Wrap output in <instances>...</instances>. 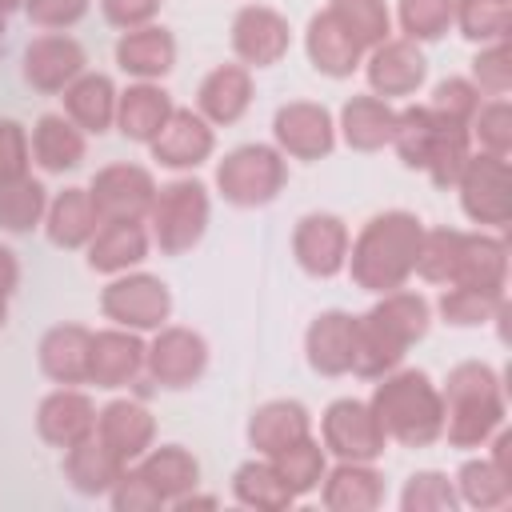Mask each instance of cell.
Returning a JSON list of instances; mask_svg holds the SVG:
<instances>
[{"mask_svg":"<svg viewBox=\"0 0 512 512\" xmlns=\"http://www.w3.org/2000/svg\"><path fill=\"white\" fill-rule=\"evenodd\" d=\"M44 212H48L44 180H36L32 172L0 176V232L24 236V232L44 224Z\"/></svg>","mask_w":512,"mask_h":512,"instance_id":"obj_38","label":"cell"},{"mask_svg":"<svg viewBox=\"0 0 512 512\" xmlns=\"http://www.w3.org/2000/svg\"><path fill=\"white\" fill-rule=\"evenodd\" d=\"M172 96L160 88V80H132L120 96H116V128L124 140L132 144H152V136L164 128V120L172 116Z\"/></svg>","mask_w":512,"mask_h":512,"instance_id":"obj_32","label":"cell"},{"mask_svg":"<svg viewBox=\"0 0 512 512\" xmlns=\"http://www.w3.org/2000/svg\"><path fill=\"white\" fill-rule=\"evenodd\" d=\"M352 232L336 212H304L292 228V260L312 280H332L348 264Z\"/></svg>","mask_w":512,"mask_h":512,"instance_id":"obj_14","label":"cell"},{"mask_svg":"<svg viewBox=\"0 0 512 512\" xmlns=\"http://www.w3.org/2000/svg\"><path fill=\"white\" fill-rule=\"evenodd\" d=\"M156 188H160L156 176L144 164H128V160L104 164L88 180V196H92V208H96L100 224H108V220H148Z\"/></svg>","mask_w":512,"mask_h":512,"instance_id":"obj_11","label":"cell"},{"mask_svg":"<svg viewBox=\"0 0 512 512\" xmlns=\"http://www.w3.org/2000/svg\"><path fill=\"white\" fill-rule=\"evenodd\" d=\"M272 140L284 156L316 164L336 148V116L316 100H288L272 112Z\"/></svg>","mask_w":512,"mask_h":512,"instance_id":"obj_12","label":"cell"},{"mask_svg":"<svg viewBox=\"0 0 512 512\" xmlns=\"http://www.w3.org/2000/svg\"><path fill=\"white\" fill-rule=\"evenodd\" d=\"M4 32H8V16L0 12V40H4Z\"/></svg>","mask_w":512,"mask_h":512,"instance_id":"obj_59","label":"cell"},{"mask_svg":"<svg viewBox=\"0 0 512 512\" xmlns=\"http://www.w3.org/2000/svg\"><path fill=\"white\" fill-rule=\"evenodd\" d=\"M432 328V304L424 292L392 288L380 292L376 304L356 316V332H352V376L360 380H380L384 372L400 368L408 348L420 344Z\"/></svg>","mask_w":512,"mask_h":512,"instance_id":"obj_1","label":"cell"},{"mask_svg":"<svg viewBox=\"0 0 512 512\" xmlns=\"http://www.w3.org/2000/svg\"><path fill=\"white\" fill-rule=\"evenodd\" d=\"M108 504H112L116 512H160V508H164V500L156 496V488H152L132 464H128V468L120 472V480L112 484Z\"/></svg>","mask_w":512,"mask_h":512,"instance_id":"obj_52","label":"cell"},{"mask_svg":"<svg viewBox=\"0 0 512 512\" xmlns=\"http://www.w3.org/2000/svg\"><path fill=\"white\" fill-rule=\"evenodd\" d=\"M320 444L336 460H372L376 464L388 448V436L376 424V412L368 408V400L340 396L320 416Z\"/></svg>","mask_w":512,"mask_h":512,"instance_id":"obj_10","label":"cell"},{"mask_svg":"<svg viewBox=\"0 0 512 512\" xmlns=\"http://www.w3.org/2000/svg\"><path fill=\"white\" fill-rule=\"evenodd\" d=\"M88 152V136L64 116V112H44L36 116L32 132H28V156L40 172L48 176H64L72 168H80Z\"/></svg>","mask_w":512,"mask_h":512,"instance_id":"obj_29","label":"cell"},{"mask_svg":"<svg viewBox=\"0 0 512 512\" xmlns=\"http://www.w3.org/2000/svg\"><path fill=\"white\" fill-rule=\"evenodd\" d=\"M456 192H460V208L472 224L492 228V232L508 228V220H512V168L504 156H488V152L472 148V156L456 180Z\"/></svg>","mask_w":512,"mask_h":512,"instance_id":"obj_9","label":"cell"},{"mask_svg":"<svg viewBox=\"0 0 512 512\" xmlns=\"http://www.w3.org/2000/svg\"><path fill=\"white\" fill-rule=\"evenodd\" d=\"M268 460H272V468L280 472L284 488H288L296 500L308 496V492H316L320 480H324V472H328V452H324L320 436H304V440L280 448V452L268 456Z\"/></svg>","mask_w":512,"mask_h":512,"instance_id":"obj_40","label":"cell"},{"mask_svg":"<svg viewBox=\"0 0 512 512\" xmlns=\"http://www.w3.org/2000/svg\"><path fill=\"white\" fill-rule=\"evenodd\" d=\"M480 96H508L512 92V48L508 40H492L480 44V52L472 56V76H468Z\"/></svg>","mask_w":512,"mask_h":512,"instance_id":"obj_49","label":"cell"},{"mask_svg":"<svg viewBox=\"0 0 512 512\" xmlns=\"http://www.w3.org/2000/svg\"><path fill=\"white\" fill-rule=\"evenodd\" d=\"M40 228H44L48 244H56V248H84L100 228L88 188H64V192L48 196V212H44Z\"/></svg>","mask_w":512,"mask_h":512,"instance_id":"obj_36","label":"cell"},{"mask_svg":"<svg viewBox=\"0 0 512 512\" xmlns=\"http://www.w3.org/2000/svg\"><path fill=\"white\" fill-rule=\"evenodd\" d=\"M220 500L216 496H208V492H200V488H192V492H184V496H176L168 508H176V512H196V508H216Z\"/></svg>","mask_w":512,"mask_h":512,"instance_id":"obj_56","label":"cell"},{"mask_svg":"<svg viewBox=\"0 0 512 512\" xmlns=\"http://www.w3.org/2000/svg\"><path fill=\"white\" fill-rule=\"evenodd\" d=\"M96 440L116 452L124 464L140 460L156 444V416L136 396H116L104 408H96Z\"/></svg>","mask_w":512,"mask_h":512,"instance_id":"obj_20","label":"cell"},{"mask_svg":"<svg viewBox=\"0 0 512 512\" xmlns=\"http://www.w3.org/2000/svg\"><path fill=\"white\" fill-rule=\"evenodd\" d=\"M232 500L244 508H256V512H284L296 504V496L284 488V480L268 456H252L232 472Z\"/></svg>","mask_w":512,"mask_h":512,"instance_id":"obj_39","label":"cell"},{"mask_svg":"<svg viewBox=\"0 0 512 512\" xmlns=\"http://www.w3.org/2000/svg\"><path fill=\"white\" fill-rule=\"evenodd\" d=\"M152 160L172 172H196L212 152H216V128L196 112V108H172L164 128L148 144Z\"/></svg>","mask_w":512,"mask_h":512,"instance_id":"obj_17","label":"cell"},{"mask_svg":"<svg viewBox=\"0 0 512 512\" xmlns=\"http://www.w3.org/2000/svg\"><path fill=\"white\" fill-rule=\"evenodd\" d=\"M244 436H248V448L256 456H276L280 448L312 436V412L300 400H292V396L264 400L260 408H252Z\"/></svg>","mask_w":512,"mask_h":512,"instance_id":"obj_26","label":"cell"},{"mask_svg":"<svg viewBox=\"0 0 512 512\" xmlns=\"http://www.w3.org/2000/svg\"><path fill=\"white\" fill-rule=\"evenodd\" d=\"M252 96H256L252 68H244L240 60L216 64V68L204 72V80L196 84V112H200L212 128H228V124H236V120L252 108Z\"/></svg>","mask_w":512,"mask_h":512,"instance_id":"obj_21","label":"cell"},{"mask_svg":"<svg viewBox=\"0 0 512 512\" xmlns=\"http://www.w3.org/2000/svg\"><path fill=\"white\" fill-rule=\"evenodd\" d=\"M400 508L404 512H456L460 508V496H456V484L436 472V468H420L404 480L400 488Z\"/></svg>","mask_w":512,"mask_h":512,"instance_id":"obj_48","label":"cell"},{"mask_svg":"<svg viewBox=\"0 0 512 512\" xmlns=\"http://www.w3.org/2000/svg\"><path fill=\"white\" fill-rule=\"evenodd\" d=\"M316 492L328 512H376L384 504V476L372 460H336Z\"/></svg>","mask_w":512,"mask_h":512,"instance_id":"obj_23","label":"cell"},{"mask_svg":"<svg viewBox=\"0 0 512 512\" xmlns=\"http://www.w3.org/2000/svg\"><path fill=\"white\" fill-rule=\"evenodd\" d=\"M324 8L336 16V24H340L364 52L392 36V12H388V0H328Z\"/></svg>","mask_w":512,"mask_h":512,"instance_id":"obj_43","label":"cell"},{"mask_svg":"<svg viewBox=\"0 0 512 512\" xmlns=\"http://www.w3.org/2000/svg\"><path fill=\"white\" fill-rule=\"evenodd\" d=\"M444 400V440L460 452L484 448L488 436L504 424V384L500 372L484 360H460L440 384Z\"/></svg>","mask_w":512,"mask_h":512,"instance_id":"obj_4","label":"cell"},{"mask_svg":"<svg viewBox=\"0 0 512 512\" xmlns=\"http://www.w3.org/2000/svg\"><path fill=\"white\" fill-rule=\"evenodd\" d=\"M468 136L476 144V152L488 156H512V104L508 96H488L480 100V108L468 120Z\"/></svg>","mask_w":512,"mask_h":512,"instance_id":"obj_46","label":"cell"},{"mask_svg":"<svg viewBox=\"0 0 512 512\" xmlns=\"http://www.w3.org/2000/svg\"><path fill=\"white\" fill-rule=\"evenodd\" d=\"M4 324H8V300L0 296V332H4Z\"/></svg>","mask_w":512,"mask_h":512,"instance_id":"obj_58","label":"cell"},{"mask_svg":"<svg viewBox=\"0 0 512 512\" xmlns=\"http://www.w3.org/2000/svg\"><path fill=\"white\" fill-rule=\"evenodd\" d=\"M480 88L468 80V76H444L436 88H432V96H428V108L436 112V116H444V120H452V124H468L472 120V112L480 108Z\"/></svg>","mask_w":512,"mask_h":512,"instance_id":"obj_50","label":"cell"},{"mask_svg":"<svg viewBox=\"0 0 512 512\" xmlns=\"http://www.w3.org/2000/svg\"><path fill=\"white\" fill-rule=\"evenodd\" d=\"M504 280H508V244H504V236H496L488 228L460 232V252H456L452 284L504 288Z\"/></svg>","mask_w":512,"mask_h":512,"instance_id":"obj_34","label":"cell"},{"mask_svg":"<svg viewBox=\"0 0 512 512\" xmlns=\"http://www.w3.org/2000/svg\"><path fill=\"white\" fill-rule=\"evenodd\" d=\"M36 432L52 448H72L88 436H96V404L84 388L56 384L40 404H36Z\"/></svg>","mask_w":512,"mask_h":512,"instance_id":"obj_19","label":"cell"},{"mask_svg":"<svg viewBox=\"0 0 512 512\" xmlns=\"http://www.w3.org/2000/svg\"><path fill=\"white\" fill-rule=\"evenodd\" d=\"M452 484H456L460 504L480 508V512L504 508V504L512 500V480H504V476L492 468V460H488V456H468V460L456 468Z\"/></svg>","mask_w":512,"mask_h":512,"instance_id":"obj_42","label":"cell"},{"mask_svg":"<svg viewBox=\"0 0 512 512\" xmlns=\"http://www.w3.org/2000/svg\"><path fill=\"white\" fill-rule=\"evenodd\" d=\"M304 56L308 64L328 76V80H348L360 64H364V48L336 24V16L328 8L312 12L308 16V28H304Z\"/></svg>","mask_w":512,"mask_h":512,"instance_id":"obj_27","label":"cell"},{"mask_svg":"<svg viewBox=\"0 0 512 512\" xmlns=\"http://www.w3.org/2000/svg\"><path fill=\"white\" fill-rule=\"evenodd\" d=\"M368 408L376 412V424L388 440L404 448H428L444 432V400L440 384L424 368H392L376 380Z\"/></svg>","mask_w":512,"mask_h":512,"instance_id":"obj_3","label":"cell"},{"mask_svg":"<svg viewBox=\"0 0 512 512\" xmlns=\"http://www.w3.org/2000/svg\"><path fill=\"white\" fill-rule=\"evenodd\" d=\"M148 248H152V236L144 220H108L84 244V264L100 276H120V272L140 268Z\"/></svg>","mask_w":512,"mask_h":512,"instance_id":"obj_22","label":"cell"},{"mask_svg":"<svg viewBox=\"0 0 512 512\" xmlns=\"http://www.w3.org/2000/svg\"><path fill=\"white\" fill-rule=\"evenodd\" d=\"M116 96L120 88L112 84V76L104 72H80L64 92V116L84 132V136H104L108 128H116Z\"/></svg>","mask_w":512,"mask_h":512,"instance_id":"obj_31","label":"cell"},{"mask_svg":"<svg viewBox=\"0 0 512 512\" xmlns=\"http://www.w3.org/2000/svg\"><path fill=\"white\" fill-rule=\"evenodd\" d=\"M32 156H28V132L16 120H0V176H16L28 172Z\"/></svg>","mask_w":512,"mask_h":512,"instance_id":"obj_54","label":"cell"},{"mask_svg":"<svg viewBox=\"0 0 512 512\" xmlns=\"http://www.w3.org/2000/svg\"><path fill=\"white\" fill-rule=\"evenodd\" d=\"M116 68L132 80H164L176 68V36L164 24H144L128 28L116 40Z\"/></svg>","mask_w":512,"mask_h":512,"instance_id":"obj_28","label":"cell"},{"mask_svg":"<svg viewBox=\"0 0 512 512\" xmlns=\"http://www.w3.org/2000/svg\"><path fill=\"white\" fill-rule=\"evenodd\" d=\"M452 28L472 44L508 40V32H512V0H456V24Z\"/></svg>","mask_w":512,"mask_h":512,"instance_id":"obj_45","label":"cell"},{"mask_svg":"<svg viewBox=\"0 0 512 512\" xmlns=\"http://www.w3.org/2000/svg\"><path fill=\"white\" fill-rule=\"evenodd\" d=\"M448 124H452V120L436 116L428 104L396 108L392 148H396L400 164H404V168H412V172H424V164H428V156H432V148H436V140L444 136V128H448Z\"/></svg>","mask_w":512,"mask_h":512,"instance_id":"obj_37","label":"cell"},{"mask_svg":"<svg viewBox=\"0 0 512 512\" xmlns=\"http://www.w3.org/2000/svg\"><path fill=\"white\" fill-rule=\"evenodd\" d=\"M88 356H92V328L84 324H52L36 344V364L52 384H88Z\"/></svg>","mask_w":512,"mask_h":512,"instance_id":"obj_25","label":"cell"},{"mask_svg":"<svg viewBox=\"0 0 512 512\" xmlns=\"http://www.w3.org/2000/svg\"><path fill=\"white\" fill-rule=\"evenodd\" d=\"M16 8H20V0H0V12H4V16L16 12Z\"/></svg>","mask_w":512,"mask_h":512,"instance_id":"obj_57","label":"cell"},{"mask_svg":"<svg viewBox=\"0 0 512 512\" xmlns=\"http://www.w3.org/2000/svg\"><path fill=\"white\" fill-rule=\"evenodd\" d=\"M392 132H396V108L392 100H380L372 92L348 96L336 116V136L352 152H380L392 144Z\"/></svg>","mask_w":512,"mask_h":512,"instance_id":"obj_30","label":"cell"},{"mask_svg":"<svg viewBox=\"0 0 512 512\" xmlns=\"http://www.w3.org/2000/svg\"><path fill=\"white\" fill-rule=\"evenodd\" d=\"M124 468H128V464H124L116 452H108L96 436H88V440L64 448V460H60V472H64L68 488L80 492V496H108Z\"/></svg>","mask_w":512,"mask_h":512,"instance_id":"obj_35","label":"cell"},{"mask_svg":"<svg viewBox=\"0 0 512 512\" xmlns=\"http://www.w3.org/2000/svg\"><path fill=\"white\" fill-rule=\"evenodd\" d=\"M208 340L188 324H160L144 348V376L152 388L184 392L208 372Z\"/></svg>","mask_w":512,"mask_h":512,"instance_id":"obj_8","label":"cell"},{"mask_svg":"<svg viewBox=\"0 0 512 512\" xmlns=\"http://www.w3.org/2000/svg\"><path fill=\"white\" fill-rule=\"evenodd\" d=\"M132 468L156 488V496L164 500V508L176 496L200 488V460L184 444H152L140 460H132Z\"/></svg>","mask_w":512,"mask_h":512,"instance_id":"obj_33","label":"cell"},{"mask_svg":"<svg viewBox=\"0 0 512 512\" xmlns=\"http://www.w3.org/2000/svg\"><path fill=\"white\" fill-rule=\"evenodd\" d=\"M80 72H88L84 44L68 32H40L24 44L20 56V76L32 92L40 96H60Z\"/></svg>","mask_w":512,"mask_h":512,"instance_id":"obj_15","label":"cell"},{"mask_svg":"<svg viewBox=\"0 0 512 512\" xmlns=\"http://www.w3.org/2000/svg\"><path fill=\"white\" fill-rule=\"evenodd\" d=\"M212 184L232 208H264L288 184V156L276 144H236L216 160Z\"/></svg>","mask_w":512,"mask_h":512,"instance_id":"obj_6","label":"cell"},{"mask_svg":"<svg viewBox=\"0 0 512 512\" xmlns=\"http://www.w3.org/2000/svg\"><path fill=\"white\" fill-rule=\"evenodd\" d=\"M364 80H368V92L380 96V100H404V96H416L428 80V56L420 44L404 40V36H388L380 40L376 48L364 52Z\"/></svg>","mask_w":512,"mask_h":512,"instance_id":"obj_16","label":"cell"},{"mask_svg":"<svg viewBox=\"0 0 512 512\" xmlns=\"http://www.w3.org/2000/svg\"><path fill=\"white\" fill-rule=\"evenodd\" d=\"M424 220L408 208H388L364 220V228L348 244V264L344 272L352 276L356 288L380 296L392 288H404L416 272V252H420Z\"/></svg>","mask_w":512,"mask_h":512,"instance_id":"obj_2","label":"cell"},{"mask_svg":"<svg viewBox=\"0 0 512 512\" xmlns=\"http://www.w3.org/2000/svg\"><path fill=\"white\" fill-rule=\"evenodd\" d=\"M100 312L116 328L156 332L160 324L172 320V288L156 272L132 268L120 276H108V284L100 288Z\"/></svg>","mask_w":512,"mask_h":512,"instance_id":"obj_7","label":"cell"},{"mask_svg":"<svg viewBox=\"0 0 512 512\" xmlns=\"http://www.w3.org/2000/svg\"><path fill=\"white\" fill-rule=\"evenodd\" d=\"M504 288H476V284H444L440 300H436V312L444 324L452 328H480L488 324L500 304H504Z\"/></svg>","mask_w":512,"mask_h":512,"instance_id":"obj_41","label":"cell"},{"mask_svg":"<svg viewBox=\"0 0 512 512\" xmlns=\"http://www.w3.org/2000/svg\"><path fill=\"white\" fill-rule=\"evenodd\" d=\"M92 0H20V12L40 32H68L88 16Z\"/></svg>","mask_w":512,"mask_h":512,"instance_id":"obj_51","label":"cell"},{"mask_svg":"<svg viewBox=\"0 0 512 512\" xmlns=\"http://www.w3.org/2000/svg\"><path fill=\"white\" fill-rule=\"evenodd\" d=\"M228 44L244 68H272L292 48V24L272 4H244L232 16Z\"/></svg>","mask_w":512,"mask_h":512,"instance_id":"obj_13","label":"cell"},{"mask_svg":"<svg viewBox=\"0 0 512 512\" xmlns=\"http://www.w3.org/2000/svg\"><path fill=\"white\" fill-rule=\"evenodd\" d=\"M396 24L412 44L444 40L456 24V0H396Z\"/></svg>","mask_w":512,"mask_h":512,"instance_id":"obj_44","label":"cell"},{"mask_svg":"<svg viewBox=\"0 0 512 512\" xmlns=\"http://www.w3.org/2000/svg\"><path fill=\"white\" fill-rule=\"evenodd\" d=\"M16 284H20V260L8 244H0V296L8 300L16 292Z\"/></svg>","mask_w":512,"mask_h":512,"instance_id":"obj_55","label":"cell"},{"mask_svg":"<svg viewBox=\"0 0 512 512\" xmlns=\"http://www.w3.org/2000/svg\"><path fill=\"white\" fill-rule=\"evenodd\" d=\"M144 348L148 340H140V332L132 328H100L92 332V356H88V384L116 392L128 388L144 376Z\"/></svg>","mask_w":512,"mask_h":512,"instance_id":"obj_18","label":"cell"},{"mask_svg":"<svg viewBox=\"0 0 512 512\" xmlns=\"http://www.w3.org/2000/svg\"><path fill=\"white\" fill-rule=\"evenodd\" d=\"M456 252H460V228H424L412 276H420L424 284H440V288L452 284Z\"/></svg>","mask_w":512,"mask_h":512,"instance_id":"obj_47","label":"cell"},{"mask_svg":"<svg viewBox=\"0 0 512 512\" xmlns=\"http://www.w3.org/2000/svg\"><path fill=\"white\" fill-rule=\"evenodd\" d=\"M352 332L356 316L344 308H324L304 328V360L316 376H348L352 368Z\"/></svg>","mask_w":512,"mask_h":512,"instance_id":"obj_24","label":"cell"},{"mask_svg":"<svg viewBox=\"0 0 512 512\" xmlns=\"http://www.w3.org/2000/svg\"><path fill=\"white\" fill-rule=\"evenodd\" d=\"M212 220V196L208 184L196 176H176L156 188V200L148 208V236L164 256H184L192 252Z\"/></svg>","mask_w":512,"mask_h":512,"instance_id":"obj_5","label":"cell"},{"mask_svg":"<svg viewBox=\"0 0 512 512\" xmlns=\"http://www.w3.org/2000/svg\"><path fill=\"white\" fill-rule=\"evenodd\" d=\"M160 8H164V0H100L104 20H108L112 28H120V32L152 24V20L160 16Z\"/></svg>","mask_w":512,"mask_h":512,"instance_id":"obj_53","label":"cell"}]
</instances>
